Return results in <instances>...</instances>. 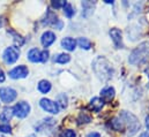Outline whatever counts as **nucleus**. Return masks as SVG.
Returning a JSON list of instances; mask_svg holds the SVG:
<instances>
[{
  "mask_svg": "<svg viewBox=\"0 0 149 137\" xmlns=\"http://www.w3.org/2000/svg\"><path fill=\"white\" fill-rule=\"evenodd\" d=\"M93 70L101 81H109L113 76V68L110 61L104 57H97L93 62Z\"/></svg>",
  "mask_w": 149,
  "mask_h": 137,
  "instance_id": "nucleus-1",
  "label": "nucleus"
},
{
  "mask_svg": "<svg viewBox=\"0 0 149 137\" xmlns=\"http://www.w3.org/2000/svg\"><path fill=\"white\" fill-rule=\"evenodd\" d=\"M149 58V42L141 43L130 54L128 62L131 65H140Z\"/></svg>",
  "mask_w": 149,
  "mask_h": 137,
  "instance_id": "nucleus-2",
  "label": "nucleus"
},
{
  "mask_svg": "<svg viewBox=\"0 0 149 137\" xmlns=\"http://www.w3.org/2000/svg\"><path fill=\"white\" fill-rule=\"evenodd\" d=\"M119 118L124 121L125 126L127 127V130H128L127 136L128 137L134 136V135L140 130V128H141L140 121L138 120V118H136L133 113L127 112V111H121Z\"/></svg>",
  "mask_w": 149,
  "mask_h": 137,
  "instance_id": "nucleus-3",
  "label": "nucleus"
},
{
  "mask_svg": "<svg viewBox=\"0 0 149 137\" xmlns=\"http://www.w3.org/2000/svg\"><path fill=\"white\" fill-rule=\"evenodd\" d=\"M19 58H20V50L16 46H9L2 53V59L7 65L15 64L19 60Z\"/></svg>",
  "mask_w": 149,
  "mask_h": 137,
  "instance_id": "nucleus-4",
  "label": "nucleus"
},
{
  "mask_svg": "<svg viewBox=\"0 0 149 137\" xmlns=\"http://www.w3.org/2000/svg\"><path fill=\"white\" fill-rule=\"evenodd\" d=\"M30 105L27 103V102H19L17 104L14 105L13 107V112H14V115L17 116L19 119H24L29 115L30 113Z\"/></svg>",
  "mask_w": 149,
  "mask_h": 137,
  "instance_id": "nucleus-5",
  "label": "nucleus"
},
{
  "mask_svg": "<svg viewBox=\"0 0 149 137\" xmlns=\"http://www.w3.org/2000/svg\"><path fill=\"white\" fill-rule=\"evenodd\" d=\"M17 97L16 90L13 88H0V100L3 104L13 103Z\"/></svg>",
  "mask_w": 149,
  "mask_h": 137,
  "instance_id": "nucleus-6",
  "label": "nucleus"
},
{
  "mask_svg": "<svg viewBox=\"0 0 149 137\" xmlns=\"http://www.w3.org/2000/svg\"><path fill=\"white\" fill-rule=\"evenodd\" d=\"M9 77L13 78V80H20V78H26L28 75H29V69L27 66L24 65H20V66H16L12 70H9L8 73Z\"/></svg>",
  "mask_w": 149,
  "mask_h": 137,
  "instance_id": "nucleus-7",
  "label": "nucleus"
},
{
  "mask_svg": "<svg viewBox=\"0 0 149 137\" xmlns=\"http://www.w3.org/2000/svg\"><path fill=\"white\" fill-rule=\"evenodd\" d=\"M39 106L42 107V109H44L45 112L47 113H51V114H58L59 113V106L58 104L51 99H47V98H43L40 99L39 102Z\"/></svg>",
  "mask_w": 149,
  "mask_h": 137,
  "instance_id": "nucleus-8",
  "label": "nucleus"
},
{
  "mask_svg": "<svg viewBox=\"0 0 149 137\" xmlns=\"http://www.w3.org/2000/svg\"><path fill=\"white\" fill-rule=\"evenodd\" d=\"M110 37H111L112 42L114 44V46L117 48H123L124 47V43H123V34L119 29L117 28H112L110 30Z\"/></svg>",
  "mask_w": 149,
  "mask_h": 137,
  "instance_id": "nucleus-9",
  "label": "nucleus"
},
{
  "mask_svg": "<svg viewBox=\"0 0 149 137\" xmlns=\"http://www.w3.org/2000/svg\"><path fill=\"white\" fill-rule=\"evenodd\" d=\"M54 42H56V35L52 31H45L40 37V43L45 48L51 46Z\"/></svg>",
  "mask_w": 149,
  "mask_h": 137,
  "instance_id": "nucleus-10",
  "label": "nucleus"
},
{
  "mask_svg": "<svg viewBox=\"0 0 149 137\" xmlns=\"http://www.w3.org/2000/svg\"><path fill=\"white\" fill-rule=\"evenodd\" d=\"M95 6H96V2H95V1H82V8H83L82 15H83L84 17L90 16V15L94 13Z\"/></svg>",
  "mask_w": 149,
  "mask_h": 137,
  "instance_id": "nucleus-11",
  "label": "nucleus"
},
{
  "mask_svg": "<svg viewBox=\"0 0 149 137\" xmlns=\"http://www.w3.org/2000/svg\"><path fill=\"white\" fill-rule=\"evenodd\" d=\"M114 95H116V91L112 86H107L101 91V97L104 102H111L114 98Z\"/></svg>",
  "mask_w": 149,
  "mask_h": 137,
  "instance_id": "nucleus-12",
  "label": "nucleus"
},
{
  "mask_svg": "<svg viewBox=\"0 0 149 137\" xmlns=\"http://www.w3.org/2000/svg\"><path fill=\"white\" fill-rule=\"evenodd\" d=\"M27 58L30 62H40V51L38 50L37 47H34L31 50H29V52L27 53Z\"/></svg>",
  "mask_w": 149,
  "mask_h": 137,
  "instance_id": "nucleus-13",
  "label": "nucleus"
},
{
  "mask_svg": "<svg viewBox=\"0 0 149 137\" xmlns=\"http://www.w3.org/2000/svg\"><path fill=\"white\" fill-rule=\"evenodd\" d=\"M61 46L67 51H74L76 47V40L72 37H65L61 40Z\"/></svg>",
  "mask_w": 149,
  "mask_h": 137,
  "instance_id": "nucleus-14",
  "label": "nucleus"
},
{
  "mask_svg": "<svg viewBox=\"0 0 149 137\" xmlns=\"http://www.w3.org/2000/svg\"><path fill=\"white\" fill-rule=\"evenodd\" d=\"M14 116V112H13V107H5L2 109V112L0 113V121L2 122H8L12 120V118Z\"/></svg>",
  "mask_w": 149,
  "mask_h": 137,
  "instance_id": "nucleus-15",
  "label": "nucleus"
},
{
  "mask_svg": "<svg viewBox=\"0 0 149 137\" xmlns=\"http://www.w3.org/2000/svg\"><path fill=\"white\" fill-rule=\"evenodd\" d=\"M104 104H105V102H104L102 98L95 97V98H93V99L90 100L89 106H90V108H91L93 111H95V112H100V111L103 108Z\"/></svg>",
  "mask_w": 149,
  "mask_h": 137,
  "instance_id": "nucleus-16",
  "label": "nucleus"
},
{
  "mask_svg": "<svg viewBox=\"0 0 149 137\" xmlns=\"http://www.w3.org/2000/svg\"><path fill=\"white\" fill-rule=\"evenodd\" d=\"M51 88H52V84H51L49 81H46V80H42V81L38 82L37 89H38V91H39L40 93H43V95L49 93L50 90H51Z\"/></svg>",
  "mask_w": 149,
  "mask_h": 137,
  "instance_id": "nucleus-17",
  "label": "nucleus"
},
{
  "mask_svg": "<svg viewBox=\"0 0 149 137\" xmlns=\"http://www.w3.org/2000/svg\"><path fill=\"white\" fill-rule=\"evenodd\" d=\"M111 126H112V128H113L114 130H117V131H123V130L125 129V127H126L125 123H124V121H123L119 116L112 119Z\"/></svg>",
  "mask_w": 149,
  "mask_h": 137,
  "instance_id": "nucleus-18",
  "label": "nucleus"
},
{
  "mask_svg": "<svg viewBox=\"0 0 149 137\" xmlns=\"http://www.w3.org/2000/svg\"><path fill=\"white\" fill-rule=\"evenodd\" d=\"M70 61H71V55L67 54V53H60L54 58V62L61 64V65H65V64H67Z\"/></svg>",
  "mask_w": 149,
  "mask_h": 137,
  "instance_id": "nucleus-19",
  "label": "nucleus"
},
{
  "mask_svg": "<svg viewBox=\"0 0 149 137\" xmlns=\"http://www.w3.org/2000/svg\"><path fill=\"white\" fill-rule=\"evenodd\" d=\"M56 103L58 104L59 108H66L67 105H68V99H67V96L65 93H60L58 97H57V102Z\"/></svg>",
  "mask_w": 149,
  "mask_h": 137,
  "instance_id": "nucleus-20",
  "label": "nucleus"
},
{
  "mask_svg": "<svg viewBox=\"0 0 149 137\" xmlns=\"http://www.w3.org/2000/svg\"><path fill=\"white\" fill-rule=\"evenodd\" d=\"M77 44H79V46H80L81 48H83V50H89V48L91 47V42H90L88 38H84V37L79 38Z\"/></svg>",
  "mask_w": 149,
  "mask_h": 137,
  "instance_id": "nucleus-21",
  "label": "nucleus"
},
{
  "mask_svg": "<svg viewBox=\"0 0 149 137\" xmlns=\"http://www.w3.org/2000/svg\"><path fill=\"white\" fill-rule=\"evenodd\" d=\"M64 14H65V16H67L68 19L73 17V15L75 14V9L73 8V6H72L71 3L67 2V3L64 6Z\"/></svg>",
  "mask_w": 149,
  "mask_h": 137,
  "instance_id": "nucleus-22",
  "label": "nucleus"
},
{
  "mask_svg": "<svg viewBox=\"0 0 149 137\" xmlns=\"http://www.w3.org/2000/svg\"><path fill=\"white\" fill-rule=\"evenodd\" d=\"M8 34H10V35H13V36H14V42H15V44H16V45L21 46V45H23V44H24V39L22 38V36L17 35L15 31H13V30H8Z\"/></svg>",
  "mask_w": 149,
  "mask_h": 137,
  "instance_id": "nucleus-23",
  "label": "nucleus"
},
{
  "mask_svg": "<svg viewBox=\"0 0 149 137\" xmlns=\"http://www.w3.org/2000/svg\"><path fill=\"white\" fill-rule=\"evenodd\" d=\"M67 2L66 1H64V0H53L52 2H51V5H52V7L53 8H64V6L66 5Z\"/></svg>",
  "mask_w": 149,
  "mask_h": 137,
  "instance_id": "nucleus-24",
  "label": "nucleus"
},
{
  "mask_svg": "<svg viewBox=\"0 0 149 137\" xmlns=\"http://www.w3.org/2000/svg\"><path fill=\"white\" fill-rule=\"evenodd\" d=\"M0 133H3V134H10L12 133V127L7 123H2L0 125Z\"/></svg>",
  "mask_w": 149,
  "mask_h": 137,
  "instance_id": "nucleus-25",
  "label": "nucleus"
},
{
  "mask_svg": "<svg viewBox=\"0 0 149 137\" xmlns=\"http://www.w3.org/2000/svg\"><path fill=\"white\" fill-rule=\"evenodd\" d=\"M49 55H50V53H49V51H47V50L42 51V52H40V62L45 64V62L49 60Z\"/></svg>",
  "mask_w": 149,
  "mask_h": 137,
  "instance_id": "nucleus-26",
  "label": "nucleus"
},
{
  "mask_svg": "<svg viewBox=\"0 0 149 137\" xmlns=\"http://www.w3.org/2000/svg\"><path fill=\"white\" fill-rule=\"evenodd\" d=\"M61 137H76V135H75L74 130H72V129H66V130L61 134Z\"/></svg>",
  "mask_w": 149,
  "mask_h": 137,
  "instance_id": "nucleus-27",
  "label": "nucleus"
},
{
  "mask_svg": "<svg viewBox=\"0 0 149 137\" xmlns=\"http://www.w3.org/2000/svg\"><path fill=\"white\" fill-rule=\"evenodd\" d=\"M5 80H6V75H5V71H3L2 69L0 68V83L5 82Z\"/></svg>",
  "mask_w": 149,
  "mask_h": 137,
  "instance_id": "nucleus-28",
  "label": "nucleus"
},
{
  "mask_svg": "<svg viewBox=\"0 0 149 137\" xmlns=\"http://www.w3.org/2000/svg\"><path fill=\"white\" fill-rule=\"evenodd\" d=\"M87 137H101V135L98 134V133H96V131H93V133H90V134H88Z\"/></svg>",
  "mask_w": 149,
  "mask_h": 137,
  "instance_id": "nucleus-29",
  "label": "nucleus"
},
{
  "mask_svg": "<svg viewBox=\"0 0 149 137\" xmlns=\"http://www.w3.org/2000/svg\"><path fill=\"white\" fill-rule=\"evenodd\" d=\"M139 137H149V130H148V131H145V133H142V134H141V135H140Z\"/></svg>",
  "mask_w": 149,
  "mask_h": 137,
  "instance_id": "nucleus-30",
  "label": "nucleus"
},
{
  "mask_svg": "<svg viewBox=\"0 0 149 137\" xmlns=\"http://www.w3.org/2000/svg\"><path fill=\"white\" fill-rule=\"evenodd\" d=\"M146 127H147V129L149 130V115L146 116Z\"/></svg>",
  "mask_w": 149,
  "mask_h": 137,
  "instance_id": "nucleus-31",
  "label": "nucleus"
},
{
  "mask_svg": "<svg viewBox=\"0 0 149 137\" xmlns=\"http://www.w3.org/2000/svg\"><path fill=\"white\" fill-rule=\"evenodd\" d=\"M105 2H107V3H113V1H112V0H105Z\"/></svg>",
  "mask_w": 149,
  "mask_h": 137,
  "instance_id": "nucleus-32",
  "label": "nucleus"
},
{
  "mask_svg": "<svg viewBox=\"0 0 149 137\" xmlns=\"http://www.w3.org/2000/svg\"><path fill=\"white\" fill-rule=\"evenodd\" d=\"M28 137H36V136H35V135H29Z\"/></svg>",
  "mask_w": 149,
  "mask_h": 137,
  "instance_id": "nucleus-33",
  "label": "nucleus"
},
{
  "mask_svg": "<svg viewBox=\"0 0 149 137\" xmlns=\"http://www.w3.org/2000/svg\"><path fill=\"white\" fill-rule=\"evenodd\" d=\"M2 26V22H1V19H0V27Z\"/></svg>",
  "mask_w": 149,
  "mask_h": 137,
  "instance_id": "nucleus-34",
  "label": "nucleus"
},
{
  "mask_svg": "<svg viewBox=\"0 0 149 137\" xmlns=\"http://www.w3.org/2000/svg\"><path fill=\"white\" fill-rule=\"evenodd\" d=\"M0 137H5V136H2V135H0Z\"/></svg>",
  "mask_w": 149,
  "mask_h": 137,
  "instance_id": "nucleus-35",
  "label": "nucleus"
}]
</instances>
